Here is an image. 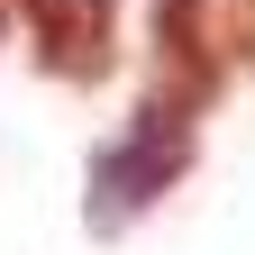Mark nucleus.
I'll return each instance as SVG.
<instances>
[{
    "label": "nucleus",
    "instance_id": "nucleus-1",
    "mask_svg": "<svg viewBox=\"0 0 255 255\" xmlns=\"http://www.w3.org/2000/svg\"><path fill=\"white\" fill-rule=\"evenodd\" d=\"M18 18L37 27V64L64 82L110 73V0H18Z\"/></svg>",
    "mask_w": 255,
    "mask_h": 255
},
{
    "label": "nucleus",
    "instance_id": "nucleus-2",
    "mask_svg": "<svg viewBox=\"0 0 255 255\" xmlns=\"http://www.w3.org/2000/svg\"><path fill=\"white\" fill-rule=\"evenodd\" d=\"M219 82L228 73H219V55H210V0H155V91L201 110Z\"/></svg>",
    "mask_w": 255,
    "mask_h": 255
},
{
    "label": "nucleus",
    "instance_id": "nucleus-3",
    "mask_svg": "<svg viewBox=\"0 0 255 255\" xmlns=\"http://www.w3.org/2000/svg\"><path fill=\"white\" fill-rule=\"evenodd\" d=\"M210 55L219 73H255V0H210Z\"/></svg>",
    "mask_w": 255,
    "mask_h": 255
},
{
    "label": "nucleus",
    "instance_id": "nucleus-4",
    "mask_svg": "<svg viewBox=\"0 0 255 255\" xmlns=\"http://www.w3.org/2000/svg\"><path fill=\"white\" fill-rule=\"evenodd\" d=\"M0 27H9V0H0Z\"/></svg>",
    "mask_w": 255,
    "mask_h": 255
}]
</instances>
